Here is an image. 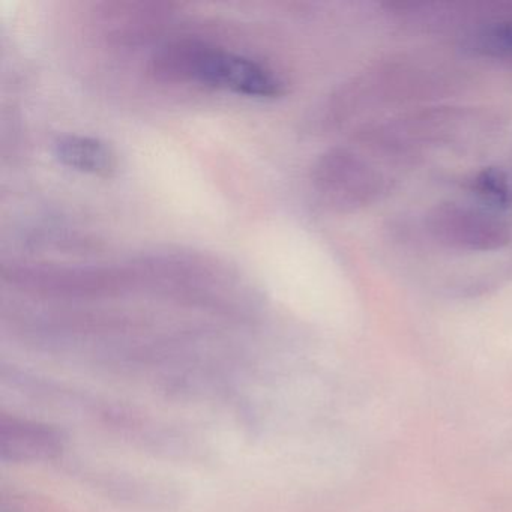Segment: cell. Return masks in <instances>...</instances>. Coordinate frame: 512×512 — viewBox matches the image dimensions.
<instances>
[{
    "instance_id": "cell-7",
    "label": "cell",
    "mask_w": 512,
    "mask_h": 512,
    "mask_svg": "<svg viewBox=\"0 0 512 512\" xmlns=\"http://www.w3.org/2000/svg\"><path fill=\"white\" fill-rule=\"evenodd\" d=\"M53 155L62 166L98 178H110L118 170L115 149L98 139L82 134H65L53 142Z\"/></svg>"
},
{
    "instance_id": "cell-6",
    "label": "cell",
    "mask_w": 512,
    "mask_h": 512,
    "mask_svg": "<svg viewBox=\"0 0 512 512\" xmlns=\"http://www.w3.org/2000/svg\"><path fill=\"white\" fill-rule=\"evenodd\" d=\"M424 229L440 247L463 253L502 250L512 239V227L499 215L455 202L433 206L425 214Z\"/></svg>"
},
{
    "instance_id": "cell-1",
    "label": "cell",
    "mask_w": 512,
    "mask_h": 512,
    "mask_svg": "<svg viewBox=\"0 0 512 512\" xmlns=\"http://www.w3.org/2000/svg\"><path fill=\"white\" fill-rule=\"evenodd\" d=\"M499 124L497 116L473 107H425L365 125L353 143L380 160L407 163L437 149H472L488 142Z\"/></svg>"
},
{
    "instance_id": "cell-2",
    "label": "cell",
    "mask_w": 512,
    "mask_h": 512,
    "mask_svg": "<svg viewBox=\"0 0 512 512\" xmlns=\"http://www.w3.org/2000/svg\"><path fill=\"white\" fill-rule=\"evenodd\" d=\"M148 70L160 82L194 83L260 100H277L289 91L287 80L268 64L200 38L167 41L152 53Z\"/></svg>"
},
{
    "instance_id": "cell-4",
    "label": "cell",
    "mask_w": 512,
    "mask_h": 512,
    "mask_svg": "<svg viewBox=\"0 0 512 512\" xmlns=\"http://www.w3.org/2000/svg\"><path fill=\"white\" fill-rule=\"evenodd\" d=\"M5 286L26 295L61 301L101 299L137 290L133 266H62L10 262L0 269Z\"/></svg>"
},
{
    "instance_id": "cell-10",
    "label": "cell",
    "mask_w": 512,
    "mask_h": 512,
    "mask_svg": "<svg viewBox=\"0 0 512 512\" xmlns=\"http://www.w3.org/2000/svg\"><path fill=\"white\" fill-rule=\"evenodd\" d=\"M470 46L482 55H512V20L494 23L470 37Z\"/></svg>"
},
{
    "instance_id": "cell-3",
    "label": "cell",
    "mask_w": 512,
    "mask_h": 512,
    "mask_svg": "<svg viewBox=\"0 0 512 512\" xmlns=\"http://www.w3.org/2000/svg\"><path fill=\"white\" fill-rule=\"evenodd\" d=\"M137 289L205 307H226L241 293L239 275L196 253H160L131 263Z\"/></svg>"
},
{
    "instance_id": "cell-8",
    "label": "cell",
    "mask_w": 512,
    "mask_h": 512,
    "mask_svg": "<svg viewBox=\"0 0 512 512\" xmlns=\"http://www.w3.org/2000/svg\"><path fill=\"white\" fill-rule=\"evenodd\" d=\"M59 446L61 440L50 428L17 419H2L0 452L4 460H43L55 455Z\"/></svg>"
},
{
    "instance_id": "cell-5",
    "label": "cell",
    "mask_w": 512,
    "mask_h": 512,
    "mask_svg": "<svg viewBox=\"0 0 512 512\" xmlns=\"http://www.w3.org/2000/svg\"><path fill=\"white\" fill-rule=\"evenodd\" d=\"M311 185L329 211L352 214L376 205L388 194L391 179L361 146H334L311 167Z\"/></svg>"
},
{
    "instance_id": "cell-9",
    "label": "cell",
    "mask_w": 512,
    "mask_h": 512,
    "mask_svg": "<svg viewBox=\"0 0 512 512\" xmlns=\"http://www.w3.org/2000/svg\"><path fill=\"white\" fill-rule=\"evenodd\" d=\"M470 190L496 209L512 208V176L499 167H485L470 179Z\"/></svg>"
}]
</instances>
